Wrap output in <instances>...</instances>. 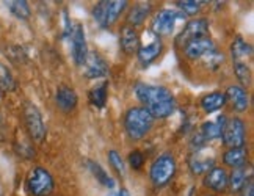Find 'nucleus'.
<instances>
[{
    "label": "nucleus",
    "mask_w": 254,
    "mask_h": 196,
    "mask_svg": "<svg viewBox=\"0 0 254 196\" xmlns=\"http://www.w3.org/2000/svg\"><path fill=\"white\" fill-rule=\"evenodd\" d=\"M136 97L146 105L152 118H168L176 107V101L168 88L160 85H148V83H136L135 85Z\"/></svg>",
    "instance_id": "f257e3e1"
},
{
    "label": "nucleus",
    "mask_w": 254,
    "mask_h": 196,
    "mask_svg": "<svg viewBox=\"0 0 254 196\" xmlns=\"http://www.w3.org/2000/svg\"><path fill=\"white\" fill-rule=\"evenodd\" d=\"M152 124L154 118L144 107H133V109L127 110L124 116L126 132L132 140H141L143 136L148 135Z\"/></svg>",
    "instance_id": "f03ea898"
},
{
    "label": "nucleus",
    "mask_w": 254,
    "mask_h": 196,
    "mask_svg": "<svg viewBox=\"0 0 254 196\" xmlns=\"http://www.w3.org/2000/svg\"><path fill=\"white\" fill-rule=\"evenodd\" d=\"M55 189V182L52 174L43 166H35L28 173L27 178V190L32 196H51Z\"/></svg>",
    "instance_id": "7ed1b4c3"
},
{
    "label": "nucleus",
    "mask_w": 254,
    "mask_h": 196,
    "mask_svg": "<svg viewBox=\"0 0 254 196\" xmlns=\"http://www.w3.org/2000/svg\"><path fill=\"white\" fill-rule=\"evenodd\" d=\"M174 173H176V159L170 152H165L154 160L149 174L155 187H163V185H167L173 179Z\"/></svg>",
    "instance_id": "20e7f679"
},
{
    "label": "nucleus",
    "mask_w": 254,
    "mask_h": 196,
    "mask_svg": "<svg viewBox=\"0 0 254 196\" xmlns=\"http://www.w3.org/2000/svg\"><path fill=\"white\" fill-rule=\"evenodd\" d=\"M223 143L231 148H245L247 141V126L240 118H231L226 120L223 129Z\"/></svg>",
    "instance_id": "39448f33"
},
{
    "label": "nucleus",
    "mask_w": 254,
    "mask_h": 196,
    "mask_svg": "<svg viewBox=\"0 0 254 196\" xmlns=\"http://www.w3.org/2000/svg\"><path fill=\"white\" fill-rule=\"evenodd\" d=\"M24 121H25L27 131L30 133L32 138L36 143H43L46 140V133H47L46 124L43 121V116H41L40 110L30 102H27L24 105Z\"/></svg>",
    "instance_id": "423d86ee"
},
{
    "label": "nucleus",
    "mask_w": 254,
    "mask_h": 196,
    "mask_svg": "<svg viewBox=\"0 0 254 196\" xmlns=\"http://www.w3.org/2000/svg\"><path fill=\"white\" fill-rule=\"evenodd\" d=\"M184 17H185V14H182L181 11H178V9L163 8L152 17L151 30L159 36H168L174 30L176 21H178V19H184Z\"/></svg>",
    "instance_id": "0eeeda50"
},
{
    "label": "nucleus",
    "mask_w": 254,
    "mask_h": 196,
    "mask_svg": "<svg viewBox=\"0 0 254 196\" xmlns=\"http://www.w3.org/2000/svg\"><path fill=\"white\" fill-rule=\"evenodd\" d=\"M209 33V21L204 17L193 19V21L187 22V25L184 27V30L176 38V43L179 46H185L187 43L193 41V39L201 38V36H207Z\"/></svg>",
    "instance_id": "6e6552de"
},
{
    "label": "nucleus",
    "mask_w": 254,
    "mask_h": 196,
    "mask_svg": "<svg viewBox=\"0 0 254 196\" xmlns=\"http://www.w3.org/2000/svg\"><path fill=\"white\" fill-rule=\"evenodd\" d=\"M71 41H72V57L77 66H83L86 55H88V47H86V39H85V32L82 24L75 22L71 27Z\"/></svg>",
    "instance_id": "1a4fd4ad"
},
{
    "label": "nucleus",
    "mask_w": 254,
    "mask_h": 196,
    "mask_svg": "<svg viewBox=\"0 0 254 196\" xmlns=\"http://www.w3.org/2000/svg\"><path fill=\"white\" fill-rule=\"evenodd\" d=\"M110 72L109 63L97 52H88L86 60L83 63V74L88 78H101L107 77Z\"/></svg>",
    "instance_id": "9d476101"
},
{
    "label": "nucleus",
    "mask_w": 254,
    "mask_h": 196,
    "mask_svg": "<svg viewBox=\"0 0 254 196\" xmlns=\"http://www.w3.org/2000/svg\"><path fill=\"white\" fill-rule=\"evenodd\" d=\"M213 49H215V44L210 39V36H201L185 44L184 54L187 58H190V60H198V58L206 57Z\"/></svg>",
    "instance_id": "9b49d317"
},
{
    "label": "nucleus",
    "mask_w": 254,
    "mask_h": 196,
    "mask_svg": "<svg viewBox=\"0 0 254 196\" xmlns=\"http://www.w3.org/2000/svg\"><path fill=\"white\" fill-rule=\"evenodd\" d=\"M231 55L234 65H245L251 66L253 60V46L247 43L245 39L237 36L234 39V43L231 44Z\"/></svg>",
    "instance_id": "f8f14e48"
},
{
    "label": "nucleus",
    "mask_w": 254,
    "mask_h": 196,
    "mask_svg": "<svg viewBox=\"0 0 254 196\" xmlns=\"http://www.w3.org/2000/svg\"><path fill=\"white\" fill-rule=\"evenodd\" d=\"M224 96H226V101L229 99V102L232 105V110H236V112H245V110H248V107H250V96H248V91L243 86H240V85H231Z\"/></svg>",
    "instance_id": "ddd939ff"
},
{
    "label": "nucleus",
    "mask_w": 254,
    "mask_h": 196,
    "mask_svg": "<svg viewBox=\"0 0 254 196\" xmlns=\"http://www.w3.org/2000/svg\"><path fill=\"white\" fill-rule=\"evenodd\" d=\"M204 185L213 192H224L228 189V173L220 166H213L207 171Z\"/></svg>",
    "instance_id": "4468645a"
},
{
    "label": "nucleus",
    "mask_w": 254,
    "mask_h": 196,
    "mask_svg": "<svg viewBox=\"0 0 254 196\" xmlns=\"http://www.w3.org/2000/svg\"><path fill=\"white\" fill-rule=\"evenodd\" d=\"M55 101L58 109H62L63 112H71L77 107V102H79V97H77L75 91L71 86L62 85L57 88V94H55Z\"/></svg>",
    "instance_id": "2eb2a0df"
},
{
    "label": "nucleus",
    "mask_w": 254,
    "mask_h": 196,
    "mask_svg": "<svg viewBox=\"0 0 254 196\" xmlns=\"http://www.w3.org/2000/svg\"><path fill=\"white\" fill-rule=\"evenodd\" d=\"M120 43H121V49L127 54V55H132L138 51L140 47V36L136 33V30L130 25H126L123 27L121 30V38H120Z\"/></svg>",
    "instance_id": "dca6fc26"
},
{
    "label": "nucleus",
    "mask_w": 254,
    "mask_h": 196,
    "mask_svg": "<svg viewBox=\"0 0 254 196\" xmlns=\"http://www.w3.org/2000/svg\"><path fill=\"white\" fill-rule=\"evenodd\" d=\"M163 51V44L160 39L149 43L148 46H143L138 49V62L143 66H149L154 60H157Z\"/></svg>",
    "instance_id": "f3484780"
},
{
    "label": "nucleus",
    "mask_w": 254,
    "mask_h": 196,
    "mask_svg": "<svg viewBox=\"0 0 254 196\" xmlns=\"http://www.w3.org/2000/svg\"><path fill=\"white\" fill-rule=\"evenodd\" d=\"M224 124H226V118H224V115H220L217 118V121H206L201 126V136L204 140L220 138L223 133V129H224Z\"/></svg>",
    "instance_id": "a211bd4d"
},
{
    "label": "nucleus",
    "mask_w": 254,
    "mask_h": 196,
    "mask_svg": "<svg viewBox=\"0 0 254 196\" xmlns=\"http://www.w3.org/2000/svg\"><path fill=\"white\" fill-rule=\"evenodd\" d=\"M247 160H248V149L247 148H231L223 155V162L228 166H232L234 170L243 168V166L247 165Z\"/></svg>",
    "instance_id": "6ab92c4d"
},
{
    "label": "nucleus",
    "mask_w": 254,
    "mask_h": 196,
    "mask_svg": "<svg viewBox=\"0 0 254 196\" xmlns=\"http://www.w3.org/2000/svg\"><path fill=\"white\" fill-rule=\"evenodd\" d=\"M224 104H226V96H224V93H221V91L209 93L201 99V107L206 113L218 112L220 109H223Z\"/></svg>",
    "instance_id": "aec40b11"
},
{
    "label": "nucleus",
    "mask_w": 254,
    "mask_h": 196,
    "mask_svg": "<svg viewBox=\"0 0 254 196\" xmlns=\"http://www.w3.org/2000/svg\"><path fill=\"white\" fill-rule=\"evenodd\" d=\"M210 168H213V157L204 155L201 152V149L191 154V157H190V170H191V173L202 174V173L209 171Z\"/></svg>",
    "instance_id": "412c9836"
},
{
    "label": "nucleus",
    "mask_w": 254,
    "mask_h": 196,
    "mask_svg": "<svg viewBox=\"0 0 254 196\" xmlns=\"http://www.w3.org/2000/svg\"><path fill=\"white\" fill-rule=\"evenodd\" d=\"M109 96V82H102L90 91V104L96 109H104Z\"/></svg>",
    "instance_id": "4be33fe9"
},
{
    "label": "nucleus",
    "mask_w": 254,
    "mask_h": 196,
    "mask_svg": "<svg viewBox=\"0 0 254 196\" xmlns=\"http://www.w3.org/2000/svg\"><path fill=\"white\" fill-rule=\"evenodd\" d=\"M126 6H127L126 0H112V2H109V5H107L104 27H109V25H112V24H115L116 21H118V17L126 9Z\"/></svg>",
    "instance_id": "5701e85b"
},
{
    "label": "nucleus",
    "mask_w": 254,
    "mask_h": 196,
    "mask_svg": "<svg viewBox=\"0 0 254 196\" xmlns=\"http://www.w3.org/2000/svg\"><path fill=\"white\" fill-rule=\"evenodd\" d=\"M149 13H151V3H138L132 8L129 17H127V22H129L130 27L140 25L149 16Z\"/></svg>",
    "instance_id": "b1692460"
},
{
    "label": "nucleus",
    "mask_w": 254,
    "mask_h": 196,
    "mask_svg": "<svg viewBox=\"0 0 254 196\" xmlns=\"http://www.w3.org/2000/svg\"><path fill=\"white\" fill-rule=\"evenodd\" d=\"M86 165H88V168H90V171L93 173L94 178H96L97 181H99L102 185H105L107 189H113V187H115V181L110 178L109 174L105 173V170L102 168V166H101L99 163H96V162H93V160H88Z\"/></svg>",
    "instance_id": "393cba45"
},
{
    "label": "nucleus",
    "mask_w": 254,
    "mask_h": 196,
    "mask_svg": "<svg viewBox=\"0 0 254 196\" xmlns=\"http://www.w3.org/2000/svg\"><path fill=\"white\" fill-rule=\"evenodd\" d=\"M8 9L11 11L13 16H16L17 19H28L32 14L30 11V6L25 2V0H11V2H6Z\"/></svg>",
    "instance_id": "a878e982"
},
{
    "label": "nucleus",
    "mask_w": 254,
    "mask_h": 196,
    "mask_svg": "<svg viewBox=\"0 0 254 196\" xmlns=\"http://www.w3.org/2000/svg\"><path fill=\"white\" fill-rule=\"evenodd\" d=\"M247 171H245V166L243 168H236L232 171L231 176H228V185L231 187V190L234 193H239L242 190V187L245 185L247 182Z\"/></svg>",
    "instance_id": "bb28decb"
},
{
    "label": "nucleus",
    "mask_w": 254,
    "mask_h": 196,
    "mask_svg": "<svg viewBox=\"0 0 254 196\" xmlns=\"http://www.w3.org/2000/svg\"><path fill=\"white\" fill-rule=\"evenodd\" d=\"M0 90L3 91H14L16 90V80L8 67L0 63Z\"/></svg>",
    "instance_id": "cd10ccee"
},
{
    "label": "nucleus",
    "mask_w": 254,
    "mask_h": 196,
    "mask_svg": "<svg viewBox=\"0 0 254 196\" xmlns=\"http://www.w3.org/2000/svg\"><path fill=\"white\" fill-rule=\"evenodd\" d=\"M178 3V8L181 9V13L185 16H191V14H196L201 11L202 5L206 2H198V0H181V2H176Z\"/></svg>",
    "instance_id": "c85d7f7f"
},
{
    "label": "nucleus",
    "mask_w": 254,
    "mask_h": 196,
    "mask_svg": "<svg viewBox=\"0 0 254 196\" xmlns=\"http://www.w3.org/2000/svg\"><path fill=\"white\" fill-rule=\"evenodd\" d=\"M234 72H236L237 78L243 85H250L251 83V66L234 65Z\"/></svg>",
    "instance_id": "c756f323"
},
{
    "label": "nucleus",
    "mask_w": 254,
    "mask_h": 196,
    "mask_svg": "<svg viewBox=\"0 0 254 196\" xmlns=\"http://www.w3.org/2000/svg\"><path fill=\"white\" fill-rule=\"evenodd\" d=\"M107 5H109V2H105V0H102V2L96 3V6L93 8V17H94V21H96L97 24H99L101 27H104V24H105Z\"/></svg>",
    "instance_id": "7c9ffc66"
},
{
    "label": "nucleus",
    "mask_w": 254,
    "mask_h": 196,
    "mask_svg": "<svg viewBox=\"0 0 254 196\" xmlns=\"http://www.w3.org/2000/svg\"><path fill=\"white\" fill-rule=\"evenodd\" d=\"M204 58V62H206V65H209L212 69H217V67L223 63V54H220L217 49H213L212 52H209L206 57H202Z\"/></svg>",
    "instance_id": "2f4dec72"
},
{
    "label": "nucleus",
    "mask_w": 254,
    "mask_h": 196,
    "mask_svg": "<svg viewBox=\"0 0 254 196\" xmlns=\"http://www.w3.org/2000/svg\"><path fill=\"white\" fill-rule=\"evenodd\" d=\"M109 162L110 165L113 166V168L118 171L121 176L126 174V166H124V162L121 159V155L116 152V151H109Z\"/></svg>",
    "instance_id": "473e14b6"
},
{
    "label": "nucleus",
    "mask_w": 254,
    "mask_h": 196,
    "mask_svg": "<svg viewBox=\"0 0 254 196\" xmlns=\"http://www.w3.org/2000/svg\"><path fill=\"white\" fill-rule=\"evenodd\" d=\"M129 163L133 170H141V166L144 165V155L141 151H132L129 154Z\"/></svg>",
    "instance_id": "72a5a7b5"
},
{
    "label": "nucleus",
    "mask_w": 254,
    "mask_h": 196,
    "mask_svg": "<svg viewBox=\"0 0 254 196\" xmlns=\"http://www.w3.org/2000/svg\"><path fill=\"white\" fill-rule=\"evenodd\" d=\"M240 192H242L240 196H254V181L251 176L248 178V181L245 182V185H243Z\"/></svg>",
    "instance_id": "f704fd0d"
},
{
    "label": "nucleus",
    "mask_w": 254,
    "mask_h": 196,
    "mask_svg": "<svg viewBox=\"0 0 254 196\" xmlns=\"http://www.w3.org/2000/svg\"><path fill=\"white\" fill-rule=\"evenodd\" d=\"M120 196H130V193L127 192L126 189H121V190H120Z\"/></svg>",
    "instance_id": "c9c22d12"
},
{
    "label": "nucleus",
    "mask_w": 254,
    "mask_h": 196,
    "mask_svg": "<svg viewBox=\"0 0 254 196\" xmlns=\"http://www.w3.org/2000/svg\"><path fill=\"white\" fill-rule=\"evenodd\" d=\"M0 97H2V94H0Z\"/></svg>",
    "instance_id": "e433bc0d"
}]
</instances>
